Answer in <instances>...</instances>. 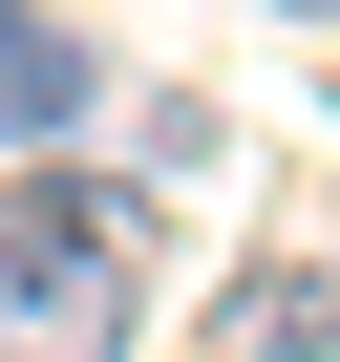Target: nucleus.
I'll return each instance as SVG.
<instances>
[{"label":"nucleus","instance_id":"1","mask_svg":"<svg viewBox=\"0 0 340 362\" xmlns=\"http://www.w3.org/2000/svg\"><path fill=\"white\" fill-rule=\"evenodd\" d=\"M128 320H149V192L43 149L0 192V362H128Z\"/></svg>","mask_w":340,"mask_h":362},{"label":"nucleus","instance_id":"2","mask_svg":"<svg viewBox=\"0 0 340 362\" xmlns=\"http://www.w3.org/2000/svg\"><path fill=\"white\" fill-rule=\"evenodd\" d=\"M85 107H107V43L43 22V0H0V149H85Z\"/></svg>","mask_w":340,"mask_h":362},{"label":"nucleus","instance_id":"3","mask_svg":"<svg viewBox=\"0 0 340 362\" xmlns=\"http://www.w3.org/2000/svg\"><path fill=\"white\" fill-rule=\"evenodd\" d=\"M319 341H340V277H298V256H255L213 298V362H319Z\"/></svg>","mask_w":340,"mask_h":362},{"label":"nucleus","instance_id":"4","mask_svg":"<svg viewBox=\"0 0 340 362\" xmlns=\"http://www.w3.org/2000/svg\"><path fill=\"white\" fill-rule=\"evenodd\" d=\"M277 22H340V0H277Z\"/></svg>","mask_w":340,"mask_h":362}]
</instances>
